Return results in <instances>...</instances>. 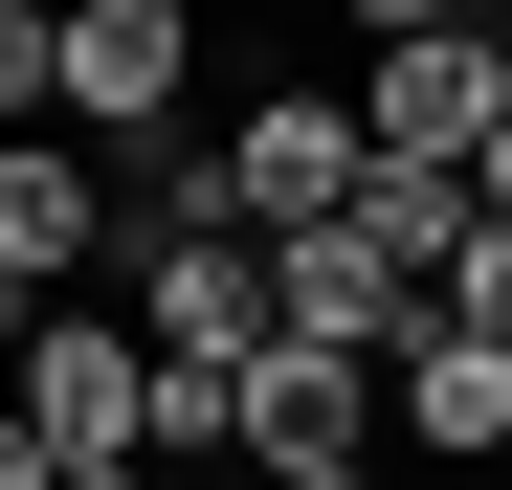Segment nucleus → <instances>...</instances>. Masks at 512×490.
Returning <instances> with one entry per match:
<instances>
[{
    "label": "nucleus",
    "instance_id": "1",
    "mask_svg": "<svg viewBox=\"0 0 512 490\" xmlns=\"http://www.w3.org/2000/svg\"><path fill=\"white\" fill-rule=\"evenodd\" d=\"M179 90H201V0H67L45 23V112L67 134H179Z\"/></svg>",
    "mask_w": 512,
    "mask_h": 490
},
{
    "label": "nucleus",
    "instance_id": "2",
    "mask_svg": "<svg viewBox=\"0 0 512 490\" xmlns=\"http://www.w3.org/2000/svg\"><path fill=\"white\" fill-rule=\"evenodd\" d=\"M112 245H134V357H179V379L268 357V245L245 223H112Z\"/></svg>",
    "mask_w": 512,
    "mask_h": 490
},
{
    "label": "nucleus",
    "instance_id": "3",
    "mask_svg": "<svg viewBox=\"0 0 512 490\" xmlns=\"http://www.w3.org/2000/svg\"><path fill=\"white\" fill-rule=\"evenodd\" d=\"M134 424H156V357H134V312L45 290V312H23V446H45V468H134Z\"/></svg>",
    "mask_w": 512,
    "mask_h": 490
},
{
    "label": "nucleus",
    "instance_id": "4",
    "mask_svg": "<svg viewBox=\"0 0 512 490\" xmlns=\"http://www.w3.org/2000/svg\"><path fill=\"white\" fill-rule=\"evenodd\" d=\"M334 201H357V112H334V90H245V112H223V223L290 245V223H334Z\"/></svg>",
    "mask_w": 512,
    "mask_h": 490
},
{
    "label": "nucleus",
    "instance_id": "5",
    "mask_svg": "<svg viewBox=\"0 0 512 490\" xmlns=\"http://www.w3.org/2000/svg\"><path fill=\"white\" fill-rule=\"evenodd\" d=\"M223 424H245V468H357L379 446V357H334V335H268L223 379Z\"/></svg>",
    "mask_w": 512,
    "mask_h": 490
},
{
    "label": "nucleus",
    "instance_id": "6",
    "mask_svg": "<svg viewBox=\"0 0 512 490\" xmlns=\"http://www.w3.org/2000/svg\"><path fill=\"white\" fill-rule=\"evenodd\" d=\"M379 424H401V468H512V335H423L379 357Z\"/></svg>",
    "mask_w": 512,
    "mask_h": 490
},
{
    "label": "nucleus",
    "instance_id": "7",
    "mask_svg": "<svg viewBox=\"0 0 512 490\" xmlns=\"http://www.w3.org/2000/svg\"><path fill=\"white\" fill-rule=\"evenodd\" d=\"M112 268V179L67 134H0V312H45V290H90Z\"/></svg>",
    "mask_w": 512,
    "mask_h": 490
},
{
    "label": "nucleus",
    "instance_id": "8",
    "mask_svg": "<svg viewBox=\"0 0 512 490\" xmlns=\"http://www.w3.org/2000/svg\"><path fill=\"white\" fill-rule=\"evenodd\" d=\"M334 112H357V156H446V179H468V134H490L512 90H490V45H468V23H423V45H379Z\"/></svg>",
    "mask_w": 512,
    "mask_h": 490
},
{
    "label": "nucleus",
    "instance_id": "9",
    "mask_svg": "<svg viewBox=\"0 0 512 490\" xmlns=\"http://www.w3.org/2000/svg\"><path fill=\"white\" fill-rule=\"evenodd\" d=\"M268 335H334V357H401V335H423V290L379 268L357 223H290V245H268Z\"/></svg>",
    "mask_w": 512,
    "mask_h": 490
},
{
    "label": "nucleus",
    "instance_id": "10",
    "mask_svg": "<svg viewBox=\"0 0 512 490\" xmlns=\"http://www.w3.org/2000/svg\"><path fill=\"white\" fill-rule=\"evenodd\" d=\"M334 223H357L401 290H446V245H468V179H446V156H357V201H334Z\"/></svg>",
    "mask_w": 512,
    "mask_h": 490
},
{
    "label": "nucleus",
    "instance_id": "11",
    "mask_svg": "<svg viewBox=\"0 0 512 490\" xmlns=\"http://www.w3.org/2000/svg\"><path fill=\"white\" fill-rule=\"evenodd\" d=\"M423 312H446V335H512V223H468V245H446V290H423Z\"/></svg>",
    "mask_w": 512,
    "mask_h": 490
},
{
    "label": "nucleus",
    "instance_id": "12",
    "mask_svg": "<svg viewBox=\"0 0 512 490\" xmlns=\"http://www.w3.org/2000/svg\"><path fill=\"white\" fill-rule=\"evenodd\" d=\"M45 23L67 0H0V134H45Z\"/></svg>",
    "mask_w": 512,
    "mask_h": 490
},
{
    "label": "nucleus",
    "instance_id": "13",
    "mask_svg": "<svg viewBox=\"0 0 512 490\" xmlns=\"http://www.w3.org/2000/svg\"><path fill=\"white\" fill-rule=\"evenodd\" d=\"M334 23H357V45H423V23H468V0H334Z\"/></svg>",
    "mask_w": 512,
    "mask_h": 490
},
{
    "label": "nucleus",
    "instance_id": "14",
    "mask_svg": "<svg viewBox=\"0 0 512 490\" xmlns=\"http://www.w3.org/2000/svg\"><path fill=\"white\" fill-rule=\"evenodd\" d=\"M468 223H512V112H490V134H468Z\"/></svg>",
    "mask_w": 512,
    "mask_h": 490
},
{
    "label": "nucleus",
    "instance_id": "15",
    "mask_svg": "<svg viewBox=\"0 0 512 490\" xmlns=\"http://www.w3.org/2000/svg\"><path fill=\"white\" fill-rule=\"evenodd\" d=\"M245 490H401V468H379V446H357V468H245Z\"/></svg>",
    "mask_w": 512,
    "mask_h": 490
},
{
    "label": "nucleus",
    "instance_id": "16",
    "mask_svg": "<svg viewBox=\"0 0 512 490\" xmlns=\"http://www.w3.org/2000/svg\"><path fill=\"white\" fill-rule=\"evenodd\" d=\"M468 45H490V90H512V0H468Z\"/></svg>",
    "mask_w": 512,
    "mask_h": 490
},
{
    "label": "nucleus",
    "instance_id": "17",
    "mask_svg": "<svg viewBox=\"0 0 512 490\" xmlns=\"http://www.w3.org/2000/svg\"><path fill=\"white\" fill-rule=\"evenodd\" d=\"M45 490H179V468H45Z\"/></svg>",
    "mask_w": 512,
    "mask_h": 490
},
{
    "label": "nucleus",
    "instance_id": "18",
    "mask_svg": "<svg viewBox=\"0 0 512 490\" xmlns=\"http://www.w3.org/2000/svg\"><path fill=\"white\" fill-rule=\"evenodd\" d=\"M0 401H23V312H0Z\"/></svg>",
    "mask_w": 512,
    "mask_h": 490
}]
</instances>
